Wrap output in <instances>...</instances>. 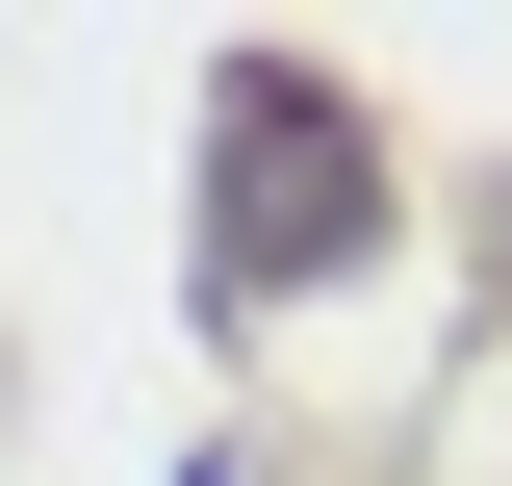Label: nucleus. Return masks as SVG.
Instances as JSON below:
<instances>
[{
    "mask_svg": "<svg viewBox=\"0 0 512 486\" xmlns=\"http://www.w3.org/2000/svg\"><path fill=\"white\" fill-rule=\"evenodd\" d=\"M359 231H384V180H359V128H333V77L256 52V77H231V282L282 307V282H333Z\"/></svg>",
    "mask_w": 512,
    "mask_h": 486,
    "instance_id": "f257e3e1",
    "label": "nucleus"
}]
</instances>
